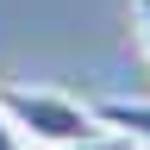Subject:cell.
<instances>
[{"label": "cell", "instance_id": "7a4b0ae2", "mask_svg": "<svg viewBox=\"0 0 150 150\" xmlns=\"http://www.w3.org/2000/svg\"><path fill=\"white\" fill-rule=\"evenodd\" d=\"M94 119L131 144H150V100H94Z\"/></svg>", "mask_w": 150, "mask_h": 150}, {"label": "cell", "instance_id": "3957f363", "mask_svg": "<svg viewBox=\"0 0 150 150\" xmlns=\"http://www.w3.org/2000/svg\"><path fill=\"white\" fill-rule=\"evenodd\" d=\"M63 150H131V138H119V131H94V138H75Z\"/></svg>", "mask_w": 150, "mask_h": 150}, {"label": "cell", "instance_id": "6da1fadb", "mask_svg": "<svg viewBox=\"0 0 150 150\" xmlns=\"http://www.w3.org/2000/svg\"><path fill=\"white\" fill-rule=\"evenodd\" d=\"M0 112L19 125L25 144H44V150H63V144H75V138L106 131L100 119H94L88 100L56 94V88H0Z\"/></svg>", "mask_w": 150, "mask_h": 150}, {"label": "cell", "instance_id": "5b68a950", "mask_svg": "<svg viewBox=\"0 0 150 150\" xmlns=\"http://www.w3.org/2000/svg\"><path fill=\"white\" fill-rule=\"evenodd\" d=\"M0 150H31V144H25V138H19V125H13V119H6V112H0Z\"/></svg>", "mask_w": 150, "mask_h": 150}, {"label": "cell", "instance_id": "277c9868", "mask_svg": "<svg viewBox=\"0 0 150 150\" xmlns=\"http://www.w3.org/2000/svg\"><path fill=\"white\" fill-rule=\"evenodd\" d=\"M131 31H138V44L150 56V0H131Z\"/></svg>", "mask_w": 150, "mask_h": 150}]
</instances>
